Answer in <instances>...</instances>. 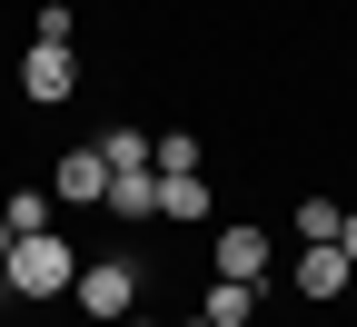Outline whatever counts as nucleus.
<instances>
[{
	"label": "nucleus",
	"mask_w": 357,
	"mask_h": 327,
	"mask_svg": "<svg viewBox=\"0 0 357 327\" xmlns=\"http://www.w3.org/2000/svg\"><path fill=\"white\" fill-rule=\"evenodd\" d=\"M149 169H159V178H178V169H199V139H189V129H169L159 149H149Z\"/></svg>",
	"instance_id": "nucleus-13"
},
{
	"label": "nucleus",
	"mask_w": 357,
	"mask_h": 327,
	"mask_svg": "<svg viewBox=\"0 0 357 327\" xmlns=\"http://www.w3.org/2000/svg\"><path fill=\"white\" fill-rule=\"evenodd\" d=\"M20 89H30L40 109H60V100H79V60H70V50H40V40H30V60H20Z\"/></svg>",
	"instance_id": "nucleus-4"
},
{
	"label": "nucleus",
	"mask_w": 357,
	"mask_h": 327,
	"mask_svg": "<svg viewBox=\"0 0 357 327\" xmlns=\"http://www.w3.org/2000/svg\"><path fill=\"white\" fill-rule=\"evenodd\" d=\"M119 327H139V317H119Z\"/></svg>",
	"instance_id": "nucleus-17"
},
{
	"label": "nucleus",
	"mask_w": 357,
	"mask_h": 327,
	"mask_svg": "<svg viewBox=\"0 0 357 327\" xmlns=\"http://www.w3.org/2000/svg\"><path fill=\"white\" fill-rule=\"evenodd\" d=\"M218 277L268 288V238H258V228H218Z\"/></svg>",
	"instance_id": "nucleus-5"
},
{
	"label": "nucleus",
	"mask_w": 357,
	"mask_h": 327,
	"mask_svg": "<svg viewBox=\"0 0 357 327\" xmlns=\"http://www.w3.org/2000/svg\"><path fill=\"white\" fill-rule=\"evenodd\" d=\"M50 199H60V208H89V199H109V159H100V139H89V149H70V159L50 169Z\"/></svg>",
	"instance_id": "nucleus-3"
},
{
	"label": "nucleus",
	"mask_w": 357,
	"mask_h": 327,
	"mask_svg": "<svg viewBox=\"0 0 357 327\" xmlns=\"http://www.w3.org/2000/svg\"><path fill=\"white\" fill-rule=\"evenodd\" d=\"M189 327H208V317H189Z\"/></svg>",
	"instance_id": "nucleus-18"
},
{
	"label": "nucleus",
	"mask_w": 357,
	"mask_h": 327,
	"mask_svg": "<svg viewBox=\"0 0 357 327\" xmlns=\"http://www.w3.org/2000/svg\"><path fill=\"white\" fill-rule=\"evenodd\" d=\"M109 218H159V169H109Z\"/></svg>",
	"instance_id": "nucleus-7"
},
{
	"label": "nucleus",
	"mask_w": 357,
	"mask_h": 327,
	"mask_svg": "<svg viewBox=\"0 0 357 327\" xmlns=\"http://www.w3.org/2000/svg\"><path fill=\"white\" fill-rule=\"evenodd\" d=\"M159 218H178V228H189V218H208V178H199V169L159 178Z\"/></svg>",
	"instance_id": "nucleus-9"
},
{
	"label": "nucleus",
	"mask_w": 357,
	"mask_h": 327,
	"mask_svg": "<svg viewBox=\"0 0 357 327\" xmlns=\"http://www.w3.org/2000/svg\"><path fill=\"white\" fill-rule=\"evenodd\" d=\"M0 218H10V238H50L60 199H50V189H10V199H0Z\"/></svg>",
	"instance_id": "nucleus-8"
},
{
	"label": "nucleus",
	"mask_w": 357,
	"mask_h": 327,
	"mask_svg": "<svg viewBox=\"0 0 357 327\" xmlns=\"http://www.w3.org/2000/svg\"><path fill=\"white\" fill-rule=\"evenodd\" d=\"M10 248H20V238H10V218H0V268H10Z\"/></svg>",
	"instance_id": "nucleus-16"
},
{
	"label": "nucleus",
	"mask_w": 357,
	"mask_h": 327,
	"mask_svg": "<svg viewBox=\"0 0 357 327\" xmlns=\"http://www.w3.org/2000/svg\"><path fill=\"white\" fill-rule=\"evenodd\" d=\"M337 248H347V268H357V208H347V228H337Z\"/></svg>",
	"instance_id": "nucleus-15"
},
{
	"label": "nucleus",
	"mask_w": 357,
	"mask_h": 327,
	"mask_svg": "<svg viewBox=\"0 0 357 327\" xmlns=\"http://www.w3.org/2000/svg\"><path fill=\"white\" fill-rule=\"evenodd\" d=\"M347 277H357V268H347V248L328 238V248H307V258H298V298H318V307H328V298H347Z\"/></svg>",
	"instance_id": "nucleus-6"
},
{
	"label": "nucleus",
	"mask_w": 357,
	"mask_h": 327,
	"mask_svg": "<svg viewBox=\"0 0 357 327\" xmlns=\"http://www.w3.org/2000/svg\"><path fill=\"white\" fill-rule=\"evenodd\" d=\"M337 228H347V208H337V199H298V238H307V248H328Z\"/></svg>",
	"instance_id": "nucleus-11"
},
{
	"label": "nucleus",
	"mask_w": 357,
	"mask_h": 327,
	"mask_svg": "<svg viewBox=\"0 0 357 327\" xmlns=\"http://www.w3.org/2000/svg\"><path fill=\"white\" fill-rule=\"evenodd\" d=\"M149 149H159L149 129H109V139H100V159H109V169H149Z\"/></svg>",
	"instance_id": "nucleus-12"
},
{
	"label": "nucleus",
	"mask_w": 357,
	"mask_h": 327,
	"mask_svg": "<svg viewBox=\"0 0 357 327\" xmlns=\"http://www.w3.org/2000/svg\"><path fill=\"white\" fill-rule=\"evenodd\" d=\"M0 277H10L20 298H70V288H79V248L60 238V228H50V238H20Z\"/></svg>",
	"instance_id": "nucleus-1"
},
{
	"label": "nucleus",
	"mask_w": 357,
	"mask_h": 327,
	"mask_svg": "<svg viewBox=\"0 0 357 327\" xmlns=\"http://www.w3.org/2000/svg\"><path fill=\"white\" fill-rule=\"evenodd\" d=\"M70 40H79V10H60V0H50V10H40V50H70Z\"/></svg>",
	"instance_id": "nucleus-14"
},
{
	"label": "nucleus",
	"mask_w": 357,
	"mask_h": 327,
	"mask_svg": "<svg viewBox=\"0 0 357 327\" xmlns=\"http://www.w3.org/2000/svg\"><path fill=\"white\" fill-rule=\"evenodd\" d=\"M208 327H248L258 317V288H238V277H208V307H199Z\"/></svg>",
	"instance_id": "nucleus-10"
},
{
	"label": "nucleus",
	"mask_w": 357,
	"mask_h": 327,
	"mask_svg": "<svg viewBox=\"0 0 357 327\" xmlns=\"http://www.w3.org/2000/svg\"><path fill=\"white\" fill-rule=\"evenodd\" d=\"M70 298L89 307V327H119L129 307H139V258H79V288Z\"/></svg>",
	"instance_id": "nucleus-2"
}]
</instances>
